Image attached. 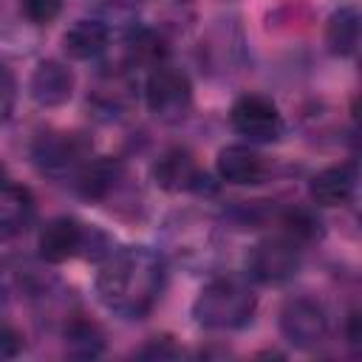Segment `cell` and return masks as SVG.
<instances>
[{"label":"cell","instance_id":"6da1fadb","mask_svg":"<svg viewBox=\"0 0 362 362\" xmlns=\"http://www.w3.org/2000/svg\"><path fill=\"white\" fill-rule=\"evenodd\" d=\"M167 286V263L150 246L110 249L96 272V294L102 305L122 320H144L161 300Z\"/></svg>","mask_w":362,"mask_h":362},{"label":"cell","instance_id":"7a4b0ae2","mask_svg":"<svg viewBox=\"0 0 362 362\" xmlns=\"http://www.w3.org/2000/svg\"><path fill=\"white\" fill-rule=\"evenodd\" d=\"M257 308V294L252 283L240 274H218L198 291L192 303V317L209 331H235L252 322Z\"/></svg>","mask_w":362,"mask_h":362},{"label":"cell","instance_id":"3957f363","mask_svg":"<svg viewBox=\"0 0 362 362\" xmlns=\"http://www.w3.org/2000/svg\"><path fill=\"white\" fill-rule=\"evenodd\" d=\"M167 246L187 269H212L223 257V235L218 221L201 212H181L167 223Z\"/></svg>","mask_w":362,"mask_h":362},{"label":"cell","instance_id":"277c9868","mask_svg":"<svg viewBox=\"0 0 362 362\" xmlns=\"http://www.w3.org/2000/svg\"><path fill=\"white\" fill-rule=\"evenodd\" d=\"M37 252L42 263H65L71 257H90V260H102L110 252V240L105 232H99L96 226H88L76 218L59 215L51 218L40 235H37Z\"/></svg>","mask_w":362,"mask_h":362},{"label":"cell","instance_id":"5b68a950","mask_svg":"<svg viewBox=\"0 0 362 362\" xmlns=\"http://www.w3.org/2000/svg\"><path fill=\"white\" fill-rule=\"evenodd\" d=\"M90 153H93V144L79 130H48L37 136L31 147V158L37 170L51 178H68V175L74 178L85 167Z\"/></svg>","mask_w":362,"mask_h":362},{"label":"cell","instance_id":"8992f818","mask_svg":"<svg viewBox=\"0 0 362 362\" xmlns=\"http://www.w3.org/2000/svg\"><path fill=\"white\" fill-rule=\"evenodd\" d=\"M144 102L156 119L178 122L192 107V82L181 68H175L170 62H158L147 71Z\"/></svg>","mask_w":362,"mask_h":362},{"label":"cell","instance_id":"52a82bcc","mask_svg":"<svg viewBox=\"0 0 362 362\" xmlns=\"http://www.w3.org/2000/svg\"><path fill=\"white\" fill-rule=\"evenodd\" d=\"M300 263H303V246L294 238L283 235L280 229L274 235L257 240L246 255L249 277L269 283V286L291 280L300 272Z\"/></svg>","mask_w":362,"mask_h":362},{"label":"cell","instance_id":"ba28073f","mask_svg":"<svg viewBox=\"0 0 362 362\" xmlns=\"http://www.w3.org/2000/svg\"><path fill=\"white\" fill-rule=\"evenodd\" d=\"M328 331H331V320H328V311L320 300H314L308 294H297V297H288L283 303L280 334L288 345L311 351L328 339Z\"/></svg>","mask_w":362,"mask_h":362},{"label":"cell","instance_id":"9c48e42d","mask_svg":"<svg viewBox=\"0 0 362 362\" xmlns=\"http://www.w3.org/2000/svg\"><path fill=\"white\" fill-rule=\"evenodd\" d=\"M229 124L249 144H269L283 136V113L263 93H243L229 110Z\"/></svg>","mask_w":362,"mask_h":362},{"label":"cell","instance_id":"30bf717a","mask_svg":"<svg viewBox=\"0 0 362 362\" xmlns=\"http://www.w3.org/2000/svg\"><path fill=\"white\" fill-rule=\"evenodd\" d=\"M74 184H76V192L88 201H96V204H116L122 206V201L130 198V173L127 167L119 161V158H88L85 167L74 175Z\"/></svg>","mask_w":362,"mask_h":362},{"label":"cell","instance_id":"8fae6325","mask_svg":"<svg viewBox=\"0 0 362 362\" xmlns=\"http://www.w3.org/2000/svg\"><path fill=\"white\" fill-rule=\"evenodd\" d=\"M153 181L164 192H204L209 178L187 147H167L153 161Z\"/></svg>","mask_w":362,"mask_h":362},{"label":"cell","instance_id":"7c38bea8","mask_svg":"<svg viewBox=\"0 0 362 362\" xmlns=\"http://www.w3.org/2000/svg\"><path fill=\"white\" fill-rule=\"evenodd\" d=\"M136 99V82H133V71L113 62V65H105L102 74L96 76L90 93H88V102L99 110V113H107V116H119L122 110H127Z\"/></svg>","mask_w":362,"mask_h":362},{"label":"cell","instance_id":"4fadbf2b","mask_svg":"<svg viewBox=\"0 0 362 362\" xmlns=\"http://www.w3.org/2000/svg\"><path fill=\"white\" fill-rule=\"evenodd\" d=\"M218 175L226 184L235 187H255L266 181L269 175V161L252 147V144H229L218 153Z\"/></svg>","mask_w":362,"mask_h":362},{"label":"cell","instance_id":"5bb4252c","mask_svg":"<svg viewBox=\"0 0 362 362\" xmlns=\"http://www.w3.org/2000/svg\"><path fill=\"white\" fill-rule=\"evenodd\" d=\"M28 93L40 107H59L71 99L74 93V74L65 62L59 59H42L31 79H28Z\"/></svg>","mask_w":362,"mask_h":362},{"label":"cell","instance_id":"9a60e30c","mask_svg":"<svg viewBox=\"0 0 362 362\" xmlns=\"http://www.w3.org/2000/svg\"><path fill=\"white\" fill-rule=\"evenodd\" d=\"M354 189H356V164L354 161L325 167L308 181V195L317 206H345L354 198Z\"/></svg>","mask_w":362,"mask_h":362},{"label":"cell","instance_id":"2e32d148","mask_svg":"<svg viewBox=\"0 0 362 362\" xmlns=\"http://www.w3.org/2000/svg\"><path fill=\"white\" fill-rule=\"evenodd\" d=\"M37 212V201L28 187L17 181H0V238L20 235Z\"/></svg>","mask_w":362,"mask_h":362},{"label":"cell","instance_id":"e0dca14e","mask_svg":"<svg viewBox=\"0 0 362 362\" xmlns=\"http://www.w3.org/2000/svg\"><path fill=\"white\" fill-rule=\"evenodd\" d=\"M110 48V28L102 20H76L62 34V51L71 59H96Z\"/></svg>","mask_w":362,"mask_h":362},{"label":"cell","instance_id":"ac0fdd59","mask_svg":"<svg viewBox=\"0 0 362 362\" xmlns=\"http://www.w3.org/2000/svg\"><path fill=\"white\" fill-rule=\"evenodd\" d=\"M62 339H65V351L79 359H93L105 351V331L99 328L96 320H90L85 314L65 317Z\"/></svg>","mask_w":362,"mask_h":362},{"label":"cell","instance_id":"d6986e66","mask_svg":"<svg viewBox=\"0 0 362 362\" xmlns=\"http://www.w3.org/2000/svg\"><path fill=\"white\" fill-rule=\"evenodd\" d=\"M325 45L334 57H354L359 48V11L354 6H339L325 25Z\"/></svg>","mask_w":362,"mask_h":362},{"label":"cell","instance_id":"ffe728a7","mask_svg":"<svg viewBox=\"0 0 362 362\" xmlns=\"http://www.w3.org/2000/svg\"><path fill=\"white\" fill-rule=\"evenodd\" d=\"M274 223L280 226L283 235L294 238L300 246H305L322 235V221L314 215V209H305V206H288V209L277 212Z\"/></svg>","mask_w":362,"mask_h":362},{"label":"cell","instance_id":"44dd1931","mask_svg":"<svg viewBox=\"0 0 362 362\" xmlns=\"http://www.w3.org/2000/svg\"><path fill=\"white\" fill-rule=\"evenodd\" d=\"M17 6L31 25H51L62 14V0H17Z\"/></svg>","mask_w":362,"mask_h":362},{"label":"cell","instance_id":"7402d4cb","mask_svg":"<svg viewBox=\"0 0 362 362\" xmlns=\"http://www.w3.org/2000/svg\"><path fill=\"white\" fill-rule=\"evenodd\" d=\"M14 105H17V79L0 62V122H6L14 113Z\"/></svg>","mask_w":362,"mask_h":362},{"label":"cell","instance_id":"603a6c76","mask_svg":"<svg viewBox=\"0 0 362 362\" xmlns=\"http://www.w3.org/2000/svg\"><path fill=\"white\" fill-rule=\"evenodd\" d=\"M23 348H25V342H23L20 328L0 320V359H14Z\"/></svg>","mask_w":362,"mask_h":362},{"label":"cell","instance_id":"cb8c5ba5","mask_svg":"<svg viewBox=\"0 0 362 362\" xmlns=\"http://www.w3.org/2000/svg\"><path fill=\"white\" fill-rule=\"evenodd\" d=\"M136 354H139V356H147V359H173V356H178L181 351L173 345L170 337H156V339H150L144 348H139Z\"/></svg>","mask_w":362,"mask_h":362},{"label":"cell","instance_id":"d4e9b609","mask_svg":"<svg viewBox=\"0 0 362 362\" xmlns=\"http://www.w3.org/2000/svg\"><path fill=\"white\" fill-rule=\"evenodd\" d=\"M99 6L116 17H127L141 6V0H99Z\"/></svg>","mask_w":362,"mask_h":362},{"label":"cell","instance_id":"484cf974","mask_svg":"<svg viewBox=\"0 0 362 362\" xmlns=\"http://www.w3.org/2000/svg\"><path fill=\"white\" fill-rule=\"evenodd\" d=\"M345 337H348V342H351L354 348H359V342H362V334H359V311H351V314H348Z\"/></svg>","mask_w":362,"mask_h":362}]
</instances>
